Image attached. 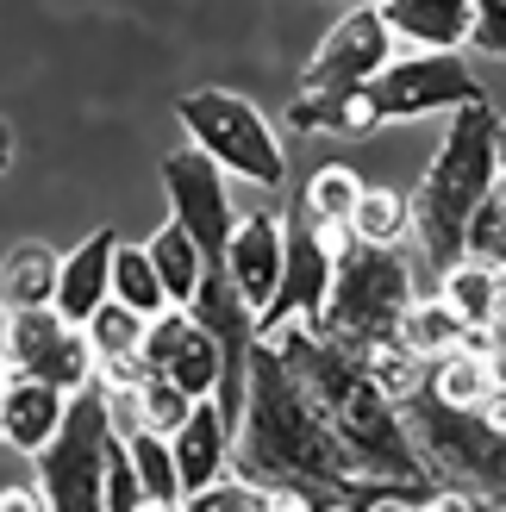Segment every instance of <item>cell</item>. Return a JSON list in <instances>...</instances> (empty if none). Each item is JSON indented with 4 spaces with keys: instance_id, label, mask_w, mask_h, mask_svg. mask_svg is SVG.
I'll return each mask as SVG.
<instances>
[{
    "instance_id": "1",
    "label": "cell",
    "mask_w": 506,
    "mask_h": 512,
    "mask_svg": "<svg viewBox=\"0 0 506 512\" xmlns=\"http://www.w3.org/2000/svg\"><path fill=\"white\" fill-rule=\"evenodd\" d=\"M232 469L257 488L282 494V512H300V506L344 512L350 481H357L332 425L319 419V406L294 381V369L263 338L250 350V388H244V419L232 438Z\"/></svg>"
},
{
    "instance_id": "2",
    "label": "cell",
    "mask_w": 506,
    "mask_h": 512,
    "mask_svg": "<svg viewBox=\"0 0 506 512\" xmlns=\"http://www.w3.org/2000/svg\"><path fill=\"white\" fill-rule=\"evenodd\" d=\"M263 344H275V356L294 369V381L307 388V400L319 406V419L332 425V438L344 444L357 475H382V481H432L425 456L413 444L400 400L375 381V369L363 363L350 344L325 338L313 319H288L275 325Z\"/></svg>"
},
{
    "instance_id": "3",
    "label": "cell",
    "mask_w": 506,
    "mask_h": 512,
    "mask_svg": "<svg viewBox=\"0 0 506 512\" xmlns=\"http://www.w3.org/2000/svg\"><path fill=\"white\" fill-rule=\"evenodd\" d=\"M494 182H500V113L488 100H469V107H457V119H450V132L438 144V157L425 163L419 188L407 194L413 200L407 244H413L419 294H438V281L463 256L469 219L494 194Z\"/></svg>"
},
{
    "instance_id": "4",
    "label": "cell",
    "mask_w": 506,
    "mask_h": 512,
    "mask_svg": "<svg viewBox=\"0 0 506 512\" xmlns=\"http://www.w3.org/2000/svg\"><path fill=\"white\" fill-rule=\"evenodd\" d=\"M400 419L438 488L463 494L475 512H506V431H494L475 406L438 400L425 381L400 400Z\"/></svg>"
},
{
    "instance_id": "5",
    "label": "cell",
    "mask_w": 506,
    "mask_h": 512,
    "mask_svg": "<svg viewBox=\"0 0 506 512\" xmlns=\"http://www.w3.org/2000/svg\"><path fill=\"white\" fill-rule=\"evenodd\" d=\"M413 300H419L413 256H400V244L350 238L332 263V294H325L319 331L350 344L357 356H369L375 344H394V331H400Z\"/></svg>"
},
{
    "instance_id": "6",
    "label": "cell",
    "mask_w": 506,
    "mask_h": 512,
    "mask_svg": "<svg viewBox=\"0 0 506 512\" xmlns=\"http://www.w3.org/2000/svg\"><path fill=\"white\" fill-rule=\"evenodd\" d=\"M113 444H119V431L107 419V388H100V375H94L88 388L69 394V413L57 425V438L32 456L50 512H107V463H113Z\"/></svg>"
},
{
    "instance_id": "7",
    "label": "cell",
    "mask_w": 506,
    "mask_h": 512,
    "mask_svg": "<svg viewBox=\"0 0 506 512\" xmlns=\"http://www.w3.org/2000/svg\"><path fill=\"white\" fill-rule=\"evenodd\" d=\"M175 113H182V132L207 150L219 169H232L238 182H250V188H282L288 182V150L244 94L200 88V94H182Z\"/></svg>"
},
{
    "instance_id": "8",
    "label": "cell",
    "mask_w": 506,
    "mask_h": 512,
    "mask_svg": "<svg viewBox=\"0 0 506 512\" xmlns=\"http://www.w3.org/2000/svg\"><path fill=\"white\" fill-rule=\"evenodd\" d=\"M369 100L382 125L394 119H425V113H457L469 100H488L482 82H475V69L463 63V50H407V57H394L369 75Z\"/></svg>"
},
{
    "instance_id": "9",
    "label": "cell",
    "mask_w": 506,
    "mask_h": 512,
    "mask_svg": "<svg viewBox=\"0 0 506 512\" xmlns=\"http://www.w3.org/2000/svg\"><path fill=\"white\" fill-rule=\"evenodd\" d=\"M0 356H7V375H44L57 388H88L100 375L88 325L63 319L57 306H19L7 313V331H0Z\"/></svg>"
},
{
    "instance_id": "10",
    "label": "cell",
    "mask_w": 506,
    "mask_h": 512,
    "mask_svg": "<svg viewBox=\"0 0 506 512\" xmlns=\"http://www.w3.org/2000/svg\"><path fill=\"white\" fill-rule=\"evenodd\" d=\"M394 50H400V38L388 32L382 7L363 0V7H350L332 32L319 38V50L307 57V69H300V94H350V88H363Z\"/></svg>"
},
{
    "instance_id": "11",
    "label": "cell",
    "mask_w": 506,
    "mask_h": 512,
    "mask_svg": "<svg viewBox=\"0 0 506 512\" xmlns=\"http://www.w3.org/2000/svg\"><path fill=\"white\" fill-rule=\"evenodd\" d=\"M163 188H169V219H182L200 238L207 263H225V244H232V225H238V207L225 194V169L200 144H188L163 157Z\"/></svg>"
},
{
    "instance_id": "12",
    "label": "cell",
    "mask_w": 506,
    "mask_h": 512,
    "mask_svg": "<svg viewBox=\"0 0 506 512\" xmlns=\"http://www.w3.org/2000/svg\"><path fill=\"white\" fill-rule=\"evenodd\" d=\"M288 225V256H282V281H275V300L257 313V338H269L275 325H288V319H313L325 313V294H332V263H338V250L319 238V225L307 219V207L294 200V213L282 219Z\"/></svg>"
},
{
    "instance_id": "13",
    "label": "cell",
    "mask_w": 506,
    "mask_h": 512,
    "mask_svg": "<svg viewBox=\"0 0 506 512\" xmlns=\"http://www.w3.org/2000/svg\"><path fill=\"white\" fill-rule=\"evenodd\" d=\"M144 369H163V375L182 381L194 400H213L219 375H225V356H219V338L194 319V306H163V313L144 325Z\"/></svg>"
},
{
    "instance_id": "14",
    "label": "cell",
    "mask_w": 506,
    "mask_h": 512,
    "mask_svg": "<svg viewBox=\"0 0 506 512\" xmlns=\"http://www.w3.org/2000/svg\"><path fill=\"white\" fill-rule=\"evenodd\" d=\"M282 256H288V225L275 213H238L232 244H225V275L238 281V294L257 306L275 300V281H282Z\"/></svg>"
},
{
    "instance_id": "15",
    "label": "cell",
    "mask_w": 506,
    "mask_h": 512,
    "mask_svg": "<svg viewBox=\"0 0 506 512\" xmlns=\"http://www.w3.org/2000/svg\"><path fill=\"white\" fill-rule=\"evenodd\" d=\"M232 438H238V431L225 425L219 400H194V413L169 431L175 475H182V500H188L194 488H207V481H219L225 469H232Z\"/></svg>"
},
{
    "instance_id": "16",
    "label": "cell",
    "mask_w": 506,
    "mask_h": 512,
    "mask_svg": "<svg viewBox=\"0 0 506 512\" xmlns=\"http://www.w3.org/2000/svg\"><path fill=\"white\" fill-rule=\"evenodd\" d=\"M113 250H119V238L100 225V232H88L82 244L63 256V269H57V313L63 319L88 325L100 306L113 300Z\"/></svg>"
},
{
    "instance_id": "17",
    "label": "cell",
    "mask_w": 506,
    "mask_h": 512,
    "mask_svg": "<svg viewBox=\"0 0 506 512\" xmlns=\"http://www.w3.org/2000/svg\"><path fill=\"white\" fill-rule=\"evenodd\" d=\"M375 7L407 50H463L475 25V0H375Z\"/></svg>"
},
{
    "instance_id": "18",
    "label": "cell",
    "mask_w": 506,
    "mask_h": 512,
    "mask_svg": "<svg viewBox=\"0 0 506 512\" xmlns=\"http://www.w3.org/2000/svg\"><path fill=\"white\" fill-rule=\"evenodd\" d=\"M69 413V388H57V381L44 375H13L7 381V444L38 456L50 438H57V425Z\"/></svg>"
},
{
    "instance_id": "19",
    "label": "cell",
    "mask_w": 506,
    "mask_h": 512,
    "mask_svg": "<svg viewBox=\"0 0 506 512\" xmlns=\"http://www.w3.org/2000/svg\"><path fill=\"white\" fill-rule=\"evenodd\" d=\"M144 325L150 319L132 313L125 300H107L88 319V344H94L100 381H144Z\"/></svg>"
},
{
    "instance_id": "20",
    "label": "cell",
    "mask_w": 506,
    "mask_h": 512,
    "mask_svg": "<svg viewBox=\"0 0 506 512\" xmlns=\"http://www.w3.org/2000/svg\"><path fill=\"white\" fill-rule=\"evenodd\" d=\"M57 269L63 256L44 244H13L0 256V313H19V306H57Z\"/></svg>"
},
{
    "instance_id": "21",
    "label": "cell",
    "mask_w": 506,
    "mask_h": 512,
    "mask_svg": "<svg viewBox=\"0 0 506 512\" xmlns=\"http://www.w3.org/2000/svg\"><path fill=\"white\" fill-rule=\"evenodd\" d=\"M294 132H332V138H369L382 113H375L369 88H350V94H300L288 107Z\"/></svg>"
},
{
    "instance_id": "22",
    "label": "cell",
    "mask_w": 506,
    "mask_h": 512,
    "mask_svg": "<svg viewBox=\"0 0 506 512\" xmlns=\"http://www.w3.org/2000/svg\"><path fill=\"white\" fill-rule=\"evenodd\" d=\"M438 294L463 313L469 331H488L500 319V306H506V269H488V263H475V256H457V263L444 269Z\"/></svg>"
},
{
    "instance_id": "23",
    "label": "cell",
    "mask_w": 506,
    "mask_h": 512,
    "mask_svg": "<svg viewBox=\"0 0 506 512\" xmlns=\"http://www.w3.org/2000/svg\"><path fill=\"white\" fill-rule=\"evenodd\" d=\"M463 338H469V325H463V313H457L444 294H419V300L407 306V319H400V331H394V344L413 350L419 363H438V356L457 350Z\"/></svg>"
},
{
    "instance_id": "24",
    "label": "cell",
    "mask_w": 506,
    "mask_h": 512,
    "mask_svg": "<svg viewBox=\"0 0 506 512\" xmlns=\"http://www.w3.org/2000/svg\"><path fill=\"white\" fill-rule=\"evenodd\" d=\"M144 250H150V263H157L169 300H175V306H188L194 288H200V275H207V250H200V238L188 232L182 219H169V225H157V238H150Z\"/></svg>"
},
{
    "instance_id": "25",
    "label": "cell",
    "mask_w": 506,
    "mask_h": 512,
    "mask_svg": "<svg viewBox=\"0 0 506 512\" xmlns=\"http://www.w3.org/2000/svg\"><path fill=\"white\" fill-rule=\"evenodd\" d=\"M125 450H132V469L144 481V506H157V512H175L182 506V475H175V450L157 425H144L125 438Z\"/></svg>"
},
{
    "instance_id": "26",
    "label": "cell",
    "mask_w": 506,
    "mask_h": 512,
    "mask_svg": "<svg viewBox=\"0 0 506 512\" xmlns=\"http://www.w3.org/2000/svg\"><path fill=\"white\" fill-rule=\"evenodd\" d=\"M113 300H125V306H132V313H144V319H157L163 306H175L144 244H119V250H113Z\"/></svg>"
},
{
    "instance_id": "27",
    "label": "cell",
    "mask_w": 506,
    "mask_h": 512,
    "mask_svg": "<svg viewBox=\"0 0 506 512\" xmlns=\"http://www.w3.org/2000/svg\"><path fill=\"white\" fill-rule=\"evenodd\" d=\"M350 225H357V238H369V244H407V232H413V200L400 194V188L363 182Z\"/></svg>"
},
{
    "instance_id": "28",
    "label": "cell",
    "mask_w": 506,
    "mask_h": 512,
    "mask_svg": "<svg viewBox=\"0 0 506 512\" xmlns=\"http://www.w3.org/2000/svg\"><path fill=\"white\" fill-rule=\"evenodd\" d=\"M357 194H363L357 175H350L344 163H325L313 182L300 188V207H307L313 225H350V213H357Z\"/></svg>"
},
{
    "instance_id": "29",
    "label": "cell",
    "mask_w": 506,
    "mask_h": 512,
    "mask_svg": "<svg viewBox=\"0 0 506 512\" xmlns=\"http://www.w3.org/2000/svg\"><path fill=\"white\" fill-rule=\"evenodd\" d=\"M182 506H188V512H282V494H275V488H257V481H244V475L232 469V475L207 481V488H194Z\"/></svg>"
},
{
    "instance_id": "30",
    "label": "cell",
    "mask_w": 506,
    "mask_h": 512,
    "mask_svg": "<svg viewBox=\"0 0 506 512\" xmlns=\"http://www.w3.org/2000/svg\"><path fill=\"white\" fill-rule=\"evenodd\" d=\"M463 256H475V263H488V269H506V194H500V182H494V194L482 207H475Z\"/></svg>"
},
{
    "instance_id": "31",
    "label": "cell",
    "mask_w": 506,
    "mask_h": 512,
    "mask_svg": "<svg viewBox=\"0 0 506 512\" xmlns=\"http://www.w3.org/2000/svg\"><path fill=\"white\" fill-rule=\"evenodd\" d=\"M138 394H144V419L157 425L163 438H169V431H175V425H182V419L194 413V394H188V388H182L175 375H163V369H144Z\"/></svg>"
},
{
    "instance_id": "32",
    "label": "cell",
    "mask_w": 506,
    "mask_h": 512,
    "mask_svg": "<svg viewBox=\"0 0 506 512\" xmlns=\"http://www.w3.org/2000/svg\"><path fill=\"white\" fill-rule=\"evenodd\" d=\"M144 506V481L132 469V450H125V438L113 444V463H107V512H138Z\"/></svg>"
},
{
    "instance_id": "33",
    "label": "cell",
    "mask_w": 506,
    "mask_h": 512,
    "mask_svg": "<svg viewBox=\"0 0 506 512\" xmlns=\"http://www.w3.org/2000/svg\"><path fill=\"white\" fill-rule=\"evenodd\" d=\"M469 44L482 50V57H506V0H475Z\"/></svg>"
},
{
    "instance_id": "34",
    "label": "cell",
    "mask_w": 506,
    "mask_h": 512,
    "mask_svg": "<svg viewBox=\"0 0 506 512\" xmlns=\"http://www.w3.org/2000/svg\"><path fill=\"white\" fill-rule=\"evenodd\" d=\"M50 500H44V488L32 494V488H0V512H44Z\"/></svg>"
},
{
    "instance_id": "35",
    "label": "cell",
    "mask_w": 506,
    "mask_h": 512,
    "mask_svg": "<svg viewBox=\"0 0 506 512\" xmlns=\"http://www.w3.org/2000/svg\"><path fill=\"white\" fill-rule=\"evenodd\" d=\"M13 163V132H7V119H0V169Z\"/></svg>"
},
{
    "instance_id": "36",
    "label": "cell",
    "mask_w": 506,
    "mask_h": 512,
    "mask_svg": "<svg viewBox=\"0 0 506 512\" xmlns=\"http://www.w3.org/2000/svg\"><path fill=\"white\" fill-rule=\"evenodd\" d=\"M0 438H7V381H0Z\"/></svg>"
},
{
    "instance_id": "37",
    "label": "cell",
    "mask_w": 506,
    "mask_h": 512,
    "mask_svg": "<svg viewBox=\"0 0 506 512\" xmlns=\"http://www.w3.org/2000/svg\"><path fill=\"white\" fill-rule=\"evenodd\" d=\"M494 331H500V338H506V306H500V319H494Z\"/></svg>"
},
{
    "instance_id": "38",
    "label": "cell",
    "mask_w": 506,
    "mask_h": 512,
    "mask_svg": "<svg viewBox=\"0 0 506 512\" xmlns=\"http://www.w3.org/2000/svg\"><path fill=\"white\" fill-rule=\"evenodd\" d=\"M500 194H506V175H500Z\"/></svg>"
}]
</instances>
